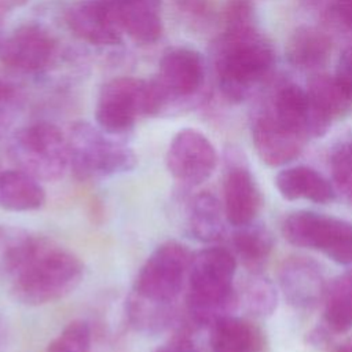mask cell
Segmentation results:
<instances>
[{
  "label": "cell",
  "mask_w": 352,
  "mask_h": 352,
  "mask_svg": "<svg viewBox=\"0 0 352 352\" xmlns=\"http://www.w3.org/2000/svg\"><path fill=\"white\" fill-rule=\"evenodd\" d=\"M282 232L294 246L318 250L342 265L352 264V223L344 219L298 210L283 220Z\"/></svg>",
  "instance_id": "obj_8"
},
{
  "label": "cell",
  "mask_w": 352,
  "mask_h": 352,
  "mask_svg": "<svg viewBox=\"0 0 352 352\" xmlns=\"http://www.w3.org/2000/svg\"><path fill=\"white\" fill-rule=\"evenodd\" d=\"M231 158L223 182V209L226 220L241 227L254 221L261 208V194L243 161H235V155Z\"/></svg>",
  "instance_id": "obj_14"
},
{
  "label": "cell",
  "mask_w": 352,
  "mask_h": 352,
  "mask_svg": "<svg viewBox=\"0 0 352 352\" xmlns=\"http://www.w3.org/2000/svg\"><path fill=\"white\" fill-rule=\"evenodd\" d=\"M308 7L312 8H331L333 0H302Z\"/></svg>",
  "instance_id": "obj_36"
},
{
  "label": "cell",
  "mask_w": 352,
  "mask_h": 352,
  "mask_svg": "<svg viewBox=\"0 0 352 352\" xmlns=\"http://www.w3.org/2000/svg\"><path fill=\"white\" fill-rule=\"evenodd\" d=\"M224 209L217 197L208 191L195 194L187 206L188 234L204 243L217 242L224 236Z\"/></svg>",
  "instance_id": "obj_21"
},
{
  "label": "cell",
  "mask_w": 352,
  "mask_h": 352,
  "mask_svg": "<svg viewBox=\"0 0 352 352\" xmlns=\"http://www.w3.org/2000/svg\"><path fill=\"white\" fill-rule=\"evenodd\" d=\"M330 169L334 183L352 202V142H344L333 150Z\"/></svg>",
  "instance_id": "obj_31"
},
{
  "label": "cell",
  "mask_w": 352,
  "mask_h": 352,
  "mask_svg": "<svg viewBox=\"0 0 352 352\" xmlns=\"http://www.w3.org/2000/svg\"><path fill=\"white\" fill-rule=\"evenodd\" d=\"M246 304L254 315H271L278 304V293L272 282L263 276L253 278L246 287Z\"/></svg>",
  "instance_id": "obj_30"
},
{
  "label": "cell",
  "mask_w": 352,
  "mask_h": 352,
  "mask_svg": "<svg viewBox=\"0 0 352 352\" xmlns=\"http://www.w3.org/2000/svg\"><path fill=\"white\" fill-rule=\"evenodd\" d=\"M172 3L183 23L194 32H208L217 22L212 0H172Z\"/></svg>",
  "instance_id": "obj_28"
},
{
  "label": "cell",
  "mask_w": 352,
  "mask_h": 352,
  "mask_svg": "<svg viewBox=\"0 0 352 352\" xmlns=\"http://www.w3.org/2000/svg\"><path fill=\"white\" fill-rule=\"evenodd\" d=\"M55 50L56 43L47 29L25 23L0 43V62L15 72L37 73L50 65Z\"/></svg>",
  "instance_id": "obj_11"
},
{
  "label": "cell",
  "mask_w": 352,
  "mask_h": 352,
  "mask_svg": "<svg viewBox=\"0 0 352 352\" xmlns=\"http://www.w3.org/2000/svg\"><path fill=\"white\" fill-rule=\"evenodd\" d=\"M124 33L140 44L155 43L162 34V0H104Z\"/></svg>",
  "instance_id": "obj_17"
},
{
  "label": "cell",
  "mask_w": 352,
  "mask_h": 352,
  "mask_svg": "<svg viewBox=\"0 0 352 352\" xmlns=\"http://www.w3.org/2000/svg\"><path fill=\"white\" fill-rule=\"evenodd\" d=\"M40 236L25 228L0 224V276H14L32 256Z\"/></svg>",
  "instance_id": "obj_23"
},
{
  "label": "cell",
  "mask_w": 352,
  "mask_h": 352,
  "mask_svg": "<svg viewBox=\"0 0 352 352\" xmlns=\"http://www.w3.org/2000/svg\"><path fill=\"white\" fill-rule=\"evenodd\" d=\"M66 23L80 40L94 45H116L122 40V28L104 0H84L70 6Z\"/></svg>",
  "instance_id": "obj_15"
},
{
  "label": "cell",
  "mask_w": 352,
  "mask_h": 352,
  "mask_svg": "<svg viewBox=\"0 0 352 352\" xmlns=\"http://www.w3.org/2000/svg\"><path fill=\"white\" fill-rule=\"evenodd\" d=\"M162 109V99L153 80L117 77L100 88L95 118L102 131L118 136L132 131L139 116H160Z\"/></svg>",
  "instance_id": "obj_5"
},
{
  "label": "cell",
  "mask_w": 352,
  "mask_h": 352,
  "mask_svg": "<svg viewBox=\"0 0 352 352\" xmlns=\"http://www.w3.org/2000/svg\"><path fill=\"white\" fill-rule=\"evenodd\" d=\"M18 106V94L15 87L0 77V138L12 124Z\"/></svg>",
  "instance_id": "obj_32"
},
{
  "label": "cell",
  "mask_w": 352,
  "mask_h": 352,
  "mask_svg": "<svg viewBox=\"0 0 352 352\" xmlns=\"http://www.w3.org/2000/svg\"><path fill=\"white\" fill-rule=\"evenodd\" d=\"M252 140L264 164L282 166L301 154L308 139L276 117L267 106L253 120Z\"/></svg>",
  "instance_id": "obj_12"
},
{
  "label": "cell",
  "mask_w": 352,
  "mask_h": 352,
  "mask_svg": "<svg viewBox=\"0 0 352 352\" xmlns=\"http://www.w3.org/2000/svg\"><path fill=\"white\" fill-rule=\"evenodd\" d=\"M175 304H158L131 293L126 300V316L139 331L154 334L170 326L175 319Z\"/></svg>",
  "instance_id": "obj_27"
},
{
  "label": "cell",
  "mask_w": 352,
  "mask_h": 352,
  "mask_svg": "<svg viewBox=\"0 0 352 352\" xmlns=\"http://www.w3.org/2000/svg\"><path fill=\"white\" fill-rule=\"evenodd\" d=\"M287 62L300 70H318L323 67L331 54L330 37L315 26L296 28L286 43Z\"/></svg>",
  "instance_id": "obj_19"
},
{
  "label": "cell",
  "mask_w": 352,
  "mask_h": 352,
  "mask_svg": "<svg viewBox=\"0 0 352 352\" xmlns=\"http://www.w3.org/2000/svg\"><path fill=\"white\" fill-rule=\"evenodd\" d=\"M10 157L18 169L37 180L55 182L70 166L67 136L51 122L26 125L14 135Z\"/></svg>",
  "instance_id": "obj_6"
},
{
  "label": "cell",
  "mask_w": 352,
  "mask_h": 352,
  "mask_svg": "<svg viewBox=\"0 0 352 352\" xmlns=\"http://www.w3.org/2000/svg\"><path fill=\"white\" fill-rule=\"evenodd\" d=\"M334 352H352V337L348 338V340H345V341H342V342L336 348Z\"/></svg>",
  "instance_id": "obj_37"
},
{
  "label": "cell",
  "mask_w": 352,
  "mask_h": 352,
  "mask_svg": "<svg viewBox=\"0 0 352 352\" xmlns=\"http://www.w3.org/2000/svg\"><path fill=\"white\" fill-rule=\"evenodd\" d=\"M157 85L164 110L179 106L198 96L205 81V63L199 52L186 47H176L164 54L158 73L153 78Z\"/></svg>",
  "instance_id": "obj_9"
},
{
  "label": "cell",
  "mask_w": 352,
  "mask_h": 352,
  "mask_svg": "<svg viewBox=\"0 0 352 352\" xmlns=\"http://www.w3.org/2000/svg\"><path fill=\"white\" fill-rule=\"evenodd\" d=\"M165 164L177 183L191 188L212 176L217 165V153L208 136L197 129L184 128L172 138Z\"/></svg>",
  "instance_id": "obj_10"
},
{
  "label": "cell",
  "mask_w": 352,
  "mask_h": 352,
  "mask_svg": "<svg viewBox=\"0 0 352 352\" xmlns=\"http://www.w3.org/2000/svg\"><path fill=\"white\" fill-rule=\"evenodd\" d=\"M92 331L87 320L74 319L48 344L47 352H91Z\"/></svg>",
  "instance_id": "obj_29"
},
{
  "label": "cell",
  "mask_w": 352,
  "mask_h": 352,
  "mask_svg": "<svg viewBox=\"0 0 352 352\" xmlns=\"http://www.w3.org/2000/svg\"><path fill=\"white\" fill-rule=\"evenodd\" d=\"M324 320L336 333L352 329V272L334 279L324 292Z\"/></svg>",
  "instance_id": "obj_25"
},
{
  "label": "cell",
  "mask_w": 352,
  "mask_h": 352,
  "mask_svg": "<svg viewBox=\"0 0 352 352\" xmlns=\"http://www.w3.org/2000/svg\"><path fill=\"white\" fill-rule=\"evenodd\" d=\"M275 186L287 201L304 199L315 204H329L336 198L330 182L315 169L304 165L280 170L276 175Z\"/></svg>",
  "instance_id": "obj_18"
},
{
  "label": "cell",
  "mask_w": 352,
  "mask_h": 352,
  "mask_svg": "<svg viewBox=\"0 0 352 352\" xmlns=\"http://www.w3.org/2000/svg\"><path fill=\"white\" fill-rule=\"evenodd\" d=\"M307 92L315 106L333 122L352 111V99L334 76L315 74L307 84Z\"/></svg>",
  "instance_id": "obj_24"
},
{
  "label": "cell",
  "mask_w": 352,
  "mask_h": 352,
  "mask_svg": "<svg viewBox=\"0 0 352 352\" xmlns=\"http://www.w3.org/2000/svg\"><path fill=\"white\" fill-rule=\"evenodd\" d=\"M209 344L212 352H258L261 333L249 320L231 314L210 326Z\"/></svg>",
  "instance_id": "obj_22"
},
{
  "label": "cell",
  "mask_w": 352,
  "mask_h": 352,
  "mask_svg": "<svg viewBox=\"0 0 352 352\" xmlns=\"http://www.w3.org/2000/svg\"><path fill=\"white\" fill-rule=\"evenodd\" d=\"M82 275L84 265L73 252L38 238L32 256L11 278V293L25 305H44L70 294Z\"/></svg>",
  "instance_id": "obj_3"
},
{
  "label": "cell",
  "mask_w": 352,
  "mask_h": 352,
  "mask_svg": "<svg viewBox=\"0 0 352 352\" xmlns=\"http://www.w3.org/2000/svg\"><path fill=\"white\" fill-rule=\"evenodd\" d=\"M154 352H201V351L186 334H177L173 338H170L168 342L157 348Z\"/></svg>",
  "instance_id": "obj_34"
},
{
  "label": "cell",
  "mask_w": 352,
  "mask_h": 352,
  "mask_svg": "<svg viewBox=\"0 0 352 352\" xmlns=\"http://www.w3.org/2000/svg\"><path fill=\"white\" fill-rule=\"evenodd\" d=\"M192 253L175 239L160 243L139 268L132 292L158 304H175L187 283Z\"/></svg>",
  "instance_id": "obj_7"
},
{
  "label": "cell",
  "mask_w": 352,
  "mask_h": 352,
  "mask_svg": "<svg viewBox=\"0 0 352 352\" xmlns=\"http://www.w3.org/2000/svg\"><path fill=\"white\" fill-rule=\"evenodd\" d=\"M28 0H0L1 6H21Z\"/></svg>",
  "instance_id": "obj_38"
},
{
  "label": "cell",
  "mask_w": 352,
  "mask_h": 352,
  "mask_svg": "<svg viewBox=\"0 0 352 352\" xmlns=\"http://www.w3.org/2000/svg\"><path fill=\"white\" fill-rule=\"evenodd\" d=\"M334 77L352 99V45L346 47L341 52L337 62Z\"/></svg>",
  "instance_id": "obj_33"
},
{
  "label": "cell",
  "mask_w": 352,
  "mask_h": 352,
  "mask_svg": "<svg viewBox=\"0 0 352 352\" xmlns=\"http://www.w3.org/2000/svg\"><path fill=\"white\" fill-rule=\"evenodd\" d=\"M87 121L74 122L67 135L70 169L80 182L100 180L131 172L138 157L125 143Z\"/></svg>",
  "instance_id": "obj_4"
},
{
  "label": "cell",
  "mask_w": 352,
  "mask_h": 352,
  "mask_svg": "<svg viewBox=\"0 0 352 352\" xmlns=\"http://www.w3.org/2000/svg\"><path fill=\"white\" fill-rule=\"evenodd\" d=\"M279 285L290 305L300 309L314 308L326 292L320 267L307 257H289L279 270Z\"/></svg>",
  "instance_id": "obj_16"
},
{
  "label": "cell",
  "mask_w": 352,
  "mask_h": 352,
  "mask_svg": "<svg viewBox=\"0 0 352 352\" xmlns=\"http://www.w3.org/2000/svg\"><path fill=\"white\" fill-rule=\"evenodd\" d=\"M330 11L340 23L352 30V0H333Z\"/></svg>",
  "instance_id": "obj_35"
},
{
  "label": "cell",
  "mask_w": 352,
  "mask_h": 352,
  "mask_svg": "<svg viewBox=\"0 0 352 352\" xmlns=\"http://www.w3.org/2000/svg\"><path fill=\"white\" fill-rule=\"evenodd\" d=\"M236 260L220 246L192 254L187 276L186 309L195 326L210 327L217 319L231 315L238 298L234 290Z\"/></svg>",
  "instance_id": "obj_2"
},
{
  "label": "cell",
  "mask_w": 352,
  "mask_h": 352,
  "mask_svg": "<svg viewBox=\"0 0 352 352\" xmlns=\"http://www.w3.org/2000/svg\"><path fill=\"white\" fill-rule=\"evenodd\" d=\"M232 245L242 263L250 268H256L270 256L274 248V236L265 226L253 221L236 227L232 235Z\"/></svg>",
  "instance_id": "obj_26"
},
{
  "label": "cell",
  "mask_w": 352,
  "mask_h": 352,
  "mask_svg": "<svg viewBox=\"0 0 352 352\" xmlns=\"http://www.w3.org/2000/svg\"><path fill=\"white\" fill-rule=\"evenodd\" d=\"M268 107L307 139L323 136L331 125V121L315 106L307 89L292 82L275 91Z\"/></svg>",
  "instance_id": "obj_13"
},
{
  "label": "cell",
  "mask_w": 352,
  "mask_h": 352,
  "mask_svg": "<svg viewBox=\"0 0 352 352\" xmlns=\"http://www.w3.org/2000/svg\"><path fill=\"white\" fill-rule=\"evenodd\" d=\"M275 54L256 19L226 22L213 45V63L223 96L243 102L268 76Z\"/></svg>",
  "instance_id": "obj_1"
},
{
  "label": "cell",
  "mask_w": 352,
  "mask_h": 352,
  "mask_svg": "<svg viewBox=\"0 0 352 352\" xmlns=\"http://www.w3.org/2000/svg\"><path fill=\"white\" fill-rule=\"evenodd\" d=\"M40 180L21 169L0 172V208L7 212H32L45 204Z\"/></svg>",
  "instance_id": "obj_20"
}]
</instances>
